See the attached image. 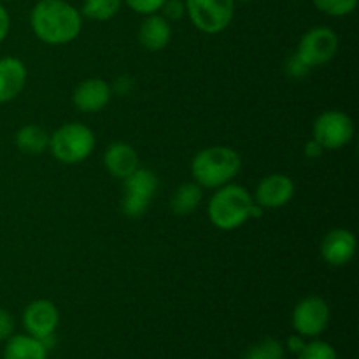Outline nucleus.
<instances>
[{
    "mask_svg": "<svg viewBox=\"0 0 359 359\" xmlns=\"http://www.w3.org/2000/svg\"><path fill=\"white\" fill-rule=\"evenodd\" d=\"M30 28L48 46H65L83 30V14L65 0H41L30 13Z\"/></svg>",
    "mask_w": 359,
    "mask_h": 359,
    "instance_id": "1",
    "label": "nucleus"
},
{
    "mask_svg": "<svg viewBox=\"0 0 359 359\" xmlns=\"http://www.w3.org/2000/svg\"><path fill=\"white\" fill-rule=\"evenodd\" d=\"M242 158L230 146H210L198 151L191 161V175L196 184L205 189H217L238 175Z\"/></svg>",
    "mask_w": 359,
    "mask_h": 359,
    "instance_id": "2",
    "label": "nucleus"
},
{
    "mask_svg": "<svg viewBox=\"0 0 359 359\" xmlns=\"http://www.w3.org/2000/svg\"><path fill=\"white\" fill-rule=\"evenodd\" d=\"M252 207H255V198L251 193L244 186L228 182L217 188L210 196L207 214L210 223L217 230L231 231L252 219Z\"/></svg>",
    "mask_w": 359,
    "mask_h": 359,
    "instance_id": "3",
    "label": "nucleus"
},
{
    "mask_svg": "<svg viewBox=\"0 0 359 359\" xmlns=\"http://www.w3.org/2000/svg\"><path fill=\"white\" fill-rule=\"evenodd\" d=\"M95 133L83 123L70 121L58 126L49 137V149L55 160L63 165H77L86 160L95 149Z\"/></svg>",
    "mask_w": 359,
    "mask_h": 359,
    "instance_id": "4",
    "label": "nucleus"
},
{
    "mask_svg": "<svg viewBox=\"0 0 359 359\" xmlns=\"http://www.w3.org/2000/svg\"><path fill=\"white\" fill-rule=\"evenodd\" d=\"M158 191V177L149 168H137L123 179L121 210L126 217H140L147 212Z\"/></svg>",
    "mask_w": 359,
    "mask_h": 359,
    "instance_id": "5",
    "label": "nucleus"
},
{
    "mask_svg": "<svg viewBox=\"0 0 359 359\" xmlns=\"http://www.w3.org/2000/svg\"><path fill=\"white\" fill-rule=\"evenodd\" d=\"M186 14L203 34H219L233 21L235 0H184Z\"/></svg>",
    "mask_w": 359,
    "mask_h": 359,
    "instance_id": "6",
    "label": "nucleus"
},
{
    "mask_svg": "<svg viewBox=\"0 0 359 359\" xmlns=\"http://www.w3.org/2000/svg\"><path fill=\"white\" fill-rule=\"evenodd\" d=\"M312 139L325 151H339L354 139V121L349 114L337 109L321 112L312 125Z\"/></svg>",
    "mask_w": 359,
    "mask_h": 359,
    "instance_id": "7",
    "label": "nucleus"
},
{
    "mask_svg": "<svg viewBox=\"0 0 359 359\" xmlns=\"http://www.w3.org/2000/svg\"><path fill=\"white\" fill-rule=\"evenodd\" d=\"M339 53V35L330 27H314L302 35L294 55L309 67L326 65Z\"/></svg>",
    "mask_w": 359,
    "mask_h": 359,
    "instance_id": "8",
    "label": "nucleus"
},
{
    "mask_svg": "<svg viewBox=\"0 0 359 359\" xmlns=\"http://www.w3.org/2000/svg\"><path fill=\"white\" fill-rule=\"evenodd\" d=\"M332 311L328 302L318 294L305 297L294 305L291 323L298 335L305 339H318L330 325Z\"/></svg>",
    "mask_w": 359,
    "mask_h": 359,
    "instance_id": "9",
    "label": "nucleus"
},
{
    "mask_svg": "<svg viewBox=\"0 0 359 359\" xmlns=\"http://www.w3.org/2000/svg\"><path fill=\"white\" fill-rule=\"evenodd\" d=\"M60 325V312L51 300L39 298L30 302L23 311V326L28 335L42 340L55 335Z\"/></svg>",
    "mask_w": 359,
    "mask_h": 359,
    "instance_id": "10",
    "label": "nucleus"
},
{
    "mask_svg": "<svg viewBox=\"0 0 359 359\" xmlns=\"http://www.w3.org/2000/svg\"><path fill=\"white\" fill-rule=\"evenodd\" d=\"M294 189L297 188L290 175L270 174L258 182L252 198L262 209H280L293 200Z\"/></svg>",
    "mask_w": 359,
    "mask_h": 359,
    "instance_id": "11",
    "label": "nucleus"
},
{
    "mask_svg": "<svg viewBox=\"0 0 359 359\" xmlns=\"http://www.w3.org/2000/svg\"><path fill=\"white\" fill-rule=\"evenodd\" d=\"M358 251L356 235L346 228L330 230L321 241V258L330 266H346Z\"/></svg>",
    "mask_w": 359,
    "mask_h": 359,
    "instance_id": "12",
    "label": "nucleus"
},
{
    "mask_svg": "<svg viewBox=\"0 0 359 359\" xmlns=\"http://www.w3.org/2000/svg\"><path fill=\"white\" fill-rule=\"evenodd\" d=\"M112 97V88L100 77H90L81 81L72 93L74 107L84 114H97L104 111Z\"/></svg>",
    "mask_w": 359,
    "mask_h": 359,
    "instance_id": "13",
    "label": "nucleus"
},
{
    "mask_svg": "<svg viewBox=\"0 0 359 359\" xmlns=\"http://www.w3.org/2000/svg\"><path fill=\"white\" fill-rule=\"evenodd\" d=\"M27 67L16 56L0 58V104L13 102L20 97L27 84Z\"/></svg>",
    "mask_w": 359,
    "mask_h": 359,
    "instance_id": "14",
    "label": "nucleus"
},
{
    "mask_svg": "<svg viewBox=\"0 0 359 359\" xmlns=\"http://www.w3.org/2000/svg\"><path fill=\"white\" fill-rule=\"evenodd\" d=\"M139 37L140 46L149 53L163 51L172 41V27L170 21L165 20L161 14H147L144 21L139 27Z\"/></svg>",
    "mask_w": 359,
    "mask_h": 359,
    "instance_id": "15",
    "label": "nucleus"
},
{
    "mask_svg": "<svg viewBox=\"0 0 359 359\" xmlns=\"http://www.w3.org/2000/svg\"><path fill=\"white\" fill-rule=\"evenodd\" d=\"M104 167L112 177L126 179L140 167L139 154L130 144L112 142L104 153Z\"/></svg>",
    "mask_w": 359,
    "mask_h": 359,
    "instance_id": "16",
    "label": "nucleus"
},
{
    "mask_svg": "<svg viewBox=\"0 0 359 359\" xmlns=\"http://www.w3.org/2000/svg\"><path fill=\"white\" fill-rule=\"evenodd\" d=\"M48 347L41 340L28 333H20L6 340L2 359H48Z\"/></svg>",
    "mask_w": 359,
    "mask_h": 359,
    "instance_id": "17",
    "label": "nucleus"
},
{
    "mask_svg": "<svg viewBox=\"0 0 359 359\" xmlns=\"http://www.w3.org/2000/svg\"><path fill=\"white\" fill-rule=\"evenodd\" d=\"M49 137L48 130L39 125H25L14 135V144L23 154L30 156H39L49 149Z\"/></svg>",
    "mask_w": 359,
    "mask_h": 359,
    "instance_id": "18",
    "label": "nucleus"
},
{
    "mask_svg": "<svg viewBox=\"0 0 359 359\" xmlns=\"http://www.w3.org/2000/svg\"><path fill=\"white\" fill-rule=\"evenodd\" d=\"M203 200V188L195 181L179 186L170 196V210L175 216H188L195 212Z\"/></svg>",
    "mask_w": 359,
    "mask_h": 359,
    "instance_id": "19",
    "label": "nucleus"
},
{
    "mask_svg": "<svg viewBox=\"0 0 359 359\" xmlns=\"http://www.w3.org/2000/svg\"><path fill=\"white\" fill-rule=\"evenodd\" d=\"M123 0H83V16L93 21H109L119 13Z\"/></svg>",
    "mask_w": 359,
    "mask_h": 359,
    "instance_id": "20",
    "label": "nucleus"
},
{
    "mask_svg": "<svg viewBox=\"0 0 359 359\" xmlns=\"http://www.w3.org/2000/svg\"><path fill=\"white\" fill-rule=\"evenodd\" d=\"M242 359H284V346L277 339H265L249 347Z\"/></svg>",
    "mask_w": 359,
    "mask_h": 359,
    "instance_id": "21",
    "label": "nucleus"
},
{
    "mask_svg": "<svg viewBox=\"0 0 359 359\" xmlns=\"http://www.w3.org/2000/svg\"><path fill=\"white\" fill-rule=\"evenodd\" d=\"M316 9L332 18L349 16L356 11L358 0H312Z\"/></svg>",
    "mask_w": 359,
    "mask_h": 359,
    "instance_id": "22",
    "label": "nucleus"
},
{
    "mask_svg": "<svg viewBox=\"0 0 359 359\" xmlns=\"http://www.w3.org/2000/svg\"><path fill=\"white\" fill-rule=\"evenodd\" d=\"M298 359H339L332 344L325 340H312L305 344L304 349L297 354Z\"/></svg>",
    "mask_w": 359,
    "mask_h": 359,
    "instance_id": "23",
    "label": "nucleus"
},
{
    "mask_svg": "<svg viewBox=\"0 0 359 359\" xmlns=\"http://www.w3.org/2000/svg\"><path fill=\"white\" fill-rule=\"evenodd\" d=\"M161 16L167 21H179L186 16L184 0H165L161 6Z\"/></svg>",
    "mask_w": 359,
    "mask_h": 359,
    "instance_id": "24",
    "label": "nucleus"
},
{
    "mask_svg": "<svg viewBox=\"0 0 359 359\" xmlns=\"http://www.w3.org/2000/svg\"><path fill=\"white\" fill-rule=\"evenodd\" d=\"M123 2H125L130 9L135 11V13L147 16V14L158 13V11L161 9V6H163L165 0H123Z\"/></svg>",
    "mask_w": 359,
    "mask_h": 359,
    "instance_id": "25",
    "label": "nucleus"
},
{
    "mask_svg": "<svg viewBox=\"0 0 359 359\" xmlns=\"http://www.w3.org/2000/svg\"><path fill=\"white\" fill-rule=\"evenodd\" d=\"M284 67H286L284 70H286L287 76L293 77V79H300V77H305L309 72H311V69H309V67L305 65V63L302 62L297 55H291L290 58H287L286 65Z\"/></svg>",
    "mask_w": 359,
    "mask_h": 359,
    "instance_id": "26",
    "label": "nucleus"
},
{
    "mask_svg": "<svg viewBox=\"0 0 359 359\" xmlns=\"http://www.w3.org/2000/svg\"><path fill=\"white\" fill-rule=\"evenodd\" d=\"M14 335V318L9 311L0 307V342Z\"/></svg>",
    "mask_w": 359,
    "mask_h": 359,
    "instance_id": "27",
    "label": "nucleus"
},
{
    "mask_svg": "<svg viewBox=\"0 0 359 359\" xmlns=\"http://www.w3.org/2000/svg\"><path fill=\"white\" fill-rule=\"evenodd\" d=\"M304 154L307 158H311V160H318V158H321L323 154H325V149H323V146L318 142V140L311 139V140H307V142H305Z\"/></svg>",
    "mask_w": 359,
    "mask_h": 359,
    "instance_id": "28",
    "label": "nucleus"
},
{
    "mask_svg": "<svg viewBox=\"0 0 359 359\" xmlns=\"http://www.w3.org/2000/svg\"><path fill=\"white\" fill-rule=\"evenodd\" d=\"M9 30H11L9 13H7V9L2 6V2H0V44L6 41V37L9 35Z\"/></svg>",
    "mask_w": 359,
    "mask_h": 359,
    "instance_id": "29",
    "label": "nucleus"
},
{
    "mask_svg": "<svg viewBox=\"0 0 359 359\" xmlns=\"http://www.w3.org/2000/svg\"><path fill=\"white\" fill-rule=\"evenodd\" d=\"M305 344H307V342H305V337H302V335H298V333H294V335H291L290 339H287L286 347L293 354H298L302 349H304Z\"/></svg>",
    "mask_w": 359,
    "mask_h": 359,
    "instance_id": "30",
    "label": "nucleus"
},
{
    "mask_svg": "<svg viewBox=\"0 0 359 359\" xmlns=\"http://www.w3.org/2000/svg\"><path fill=\"white\" fill-rule=\"evenodd\" d=\"M238 2H251V0H238Z\"/></svg>",
    "mask_w": 359,
    "mask_h": 359,
    "instance_id": "31",
    "label": "nucleus"
},
{
    "mask_svg": "<svg viewBox=\"0 0 359 359\" xmlns=\"http://www.w3.org/2000/svg\"><path fill=\"white\" fill-rule=\"evenodd\" d=\"M0 2H4V0H0Z\"/></svg>",
    "mask_w": 359,
    "mask_h": 359,
    "instance_id": "32",
    "label": "nucleus"
}]
</instances>
